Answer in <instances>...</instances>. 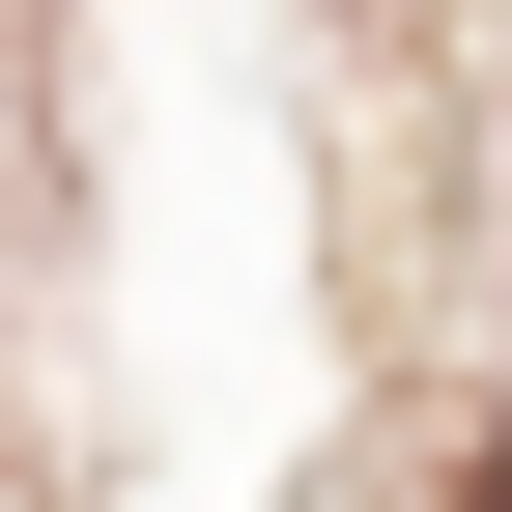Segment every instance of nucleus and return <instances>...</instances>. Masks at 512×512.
Listing matches in <instances>:
<instances>
[{"mask_svg":"<svg viewBox=\"0 0 512 512\" xmlns=\"http://www.w3.org/2000/svg\"><path fill=\"white\" fill-rule=\"evenodd\" d=\"M484 512H512V427H484Z\"/></svg>","mask_w":512,"mask_h":512,"instance_id":"nucleus-1","label":"nucleus"}]
</instances>
